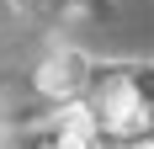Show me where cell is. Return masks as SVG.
<instances>
[{
    "mask_svg": "<svg viewBox=\"0 0 154 149\" xmlns=\"http://www.w3.org/2000/svg\"><path fill=\"white\" fill-rule=\"evenodd\" d=\"M91 112H96V128H106V133H138L143 122H149L138 85H128V80H112Z\"/></svg>",
    "mask_w": 154,
    "mask_h": 149,
    "instance_id": "6da1fadb",
    "label": "cell"
},
{
    "mask_svg": "<svg viewBox=\"0 0 154 149\" xmlns=\"http://www.w3.org/2000/svg\"><path fill=\"white\" fill-rule=\"evenodd\" d=\"M59 138L96 144V112H91V106H64V112H59Z\"/></svg>",
    "mask_w": 154,
    "mask_h": 149,
    "instance_id": "7a4b0ae2",
    "label": "cell"
},
{
    "mask_svg": "<svg viewBox=\"0 0 154 149\" xmlns=\"http://www.w3.org/2000/svg\"><path fill=\"white\" fill-rule=\"evenodd\" d=\"M53 149H96V144H80V138H59Z\"/></svg>",
    "mask_w": 154,
    "mask_h": 149,
    "instance_id": "3957f363",
    "label": "cell"
}]
</instances>
